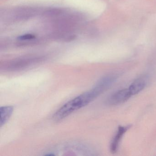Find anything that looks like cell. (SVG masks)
Masks as SVG:
<instances>
[{"label":"cell","mask_w":156,"mask_h":156,"mask_svg":"<svg viewBox=\"0 0 156 156\" xmlns=\"http://www.w3.org/2000/svg\"><path fill=\"white\" fill-rule=\"evenodd\" d=\"M147 78L146 77H140L136 79L129 87L131 95L137 94L142 91L147 83Z\"/></svg>","instance_id":"obj_4"},{"label":"cell","mask_w":156,"mask_h":156,"mask_svg":"<svg viewBox=\"0 0 156 156\" xmlns=\"http://www.w3.org/2000/svg\"><path fill=\"white\" fill-rule=\"evenodd\" d=\"M13 108L11 106L1 107L0 108L1 112V120L0 126L2 127L5 125L12 115Z\"/></svg>","instance_id":"obj_6"},{"label":"cell","mask_w":156,"mask_h":156,"mask_svg":"<svg viewBox=\"0 0 156 156\" xmlns=\"http://www.w3.org/2000/svg\"><path fill=\"white\" fill-rule=\"evenodd\" d=\"M35 38V36L31 34H24L22 36H20L18 38L20 41H26V40H32Z\"/></svg>","instance_id":"obj_7"},{"label":"cell","mask_w":156,"mask_h":156,"mask_svg":"<svg viewBox=\"0 0 156 156\" xmlns=\"http://www.w3.org/2000/svg\"><path fill=\"white\" fill-rule=\"evenodd\" d=\"M132 96L129 88L117 91L108 98V102L112 105H119L127 101Z\"/></svg>","instance_id":"obj_3"},{"label":"cell","mask_w":156,"mask_h":156,"mask_svg":"<svg viewBox=\"0 0 156 156\" xmlns=\"http://www.w3.org/2000/svg\"><path fill=\"white\" fill-rule=\"evenodd\" d=\"M41 60L40 58H31L14 60L6 64L4 66V69L10 72L19 71L39 62Z\"/></svg>","instance_id":"obj_2"},{"label":"cell","mask_w":156,"mask_h":156,"mask_svg":"<svg viewBox=\"0 0 156 156\" xmlns=\"http://www.w3.org/2000/svg\"><path fill=\"white\" fill-rule=\"evenodd\" d=\"M128 128V126L119 127L117 133L111 143V146H110V150H111V152L113 153L116 152L118 148L119 141L122 138V136H123L124 133L127 131Z\"/></svg>","instance_id":"obj_5"},{"label":"cell","mask_w":156,"mask_h":156,"mask_svg":"<svg viewBox=\"0 0 156 156\" xmlns=\"http://www.w3.org/2000/svg\"><path fill=\"white\" fill-rule=\"evenodd\" d=\"M98 97L97 94L92 88L66 102L55 113L53 119L55 122L61 121L75 111L87 105Z\"/></svg>","instance_id":"obj_1"}]
</instances>
